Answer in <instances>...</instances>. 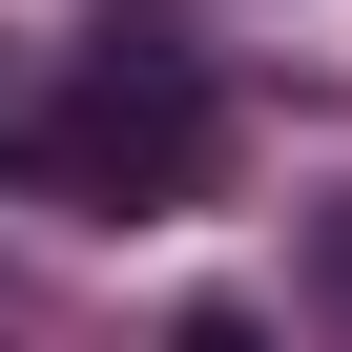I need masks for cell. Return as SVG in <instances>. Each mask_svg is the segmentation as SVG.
<instances>
[{"instance_id": "7a4b0ae2", "label": "cell", "mask_w": 352, "mask_h": 352, "mask_svg": "<svg viewBox=\"0 0 352 352\" xmlns=\"http://www.w3.org/2000/svg\"><path fill=\"white\" fill-rule=\"evenodd\" d=\"M187 352H270V331H249V311H187Z\"/></svg>"}, {"instance_id": "6da1fadb", "label": "cell", "mask_w": 352, "mask_h": 352, "mask_svg": "<svg viewBox=\"0 0 352 352\" xmlns=\"http://www.w3.org/2000/svg\"><path fill=\"white\" fill-rule=\"evenodd\" d=\"M208 145H228V124H208V83L166 63V42H104L83 104L42 124V166H63V187H104V208H187V187H208Z\"/></svg>"}, {"instance_id": "3957f363", "label": "cell", "mask_w": 352, "mask_h": 352, "mask_svg": "<svg viewBox=\"0 0 352 352\" xmlns=\"http://www.w3.org/2000/svg\"><path fill=\"white\" fill-rule=\"evenodd\" d=\"M0 145H42V124H21V83H0Z\"/></svg>"}]
</instances>
